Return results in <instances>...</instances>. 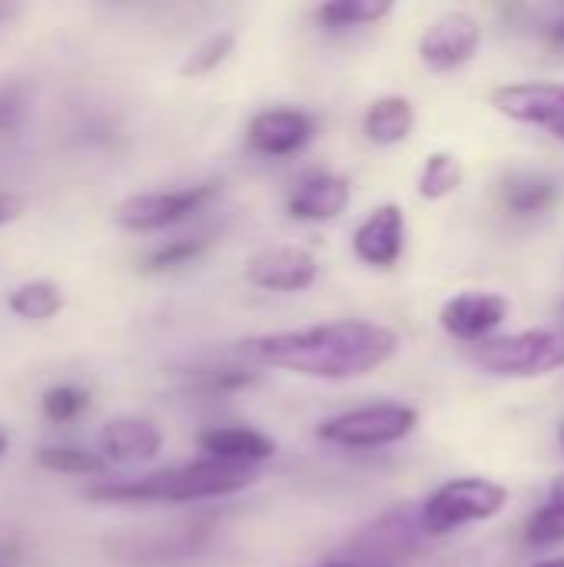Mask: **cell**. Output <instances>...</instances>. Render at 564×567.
<instances>
[{
	"instance_id": "cell-21",
	"label": "cell",
	"mask_w": 564,
	"mask_h": 567,
	"mask_svg": "<svg viewBox=\"0 0 564 567\" xmlns=\"http://www.w3.org/2000/svg\"><path fill=\"white\" fill-rule=\"evenodd\" d=\"M7 309L23 322H50L63 309V289L53 279H27L7 296Z\"/></svg>"
},
{
	"instance_id": "cell-23",
	"label": "cell",
	"mask_w": 564,
	"mask_h": 567,
	"mask_svg": "<svg viewBox=\"0 0 564 567\" xmlns=\"http://www.w3.org/2000/svg\"><path fill=\"white\" fill-rule=\"evenodd\" d=\"M33 465L57 475H83V478L106 475V458L100 452H86L76 445H47L33 455Z\"/></svg>"
},
{
	"instance_id": "cell-25",
	"label": "cell",
	"mask_w": 564,
	"mask_h": 567,
	"mask_svg": "<svg viewBox=\"0 0 564 567\" xmlns=\"http://www.w3.org/2000/svg\"><path fill=\"white\" fill-rule=\"evenodd\" d=\"M206 246H209V236L170 239V243H163L160 249H153V252L143 259V269H146V272H170V269H180V266L193 262L196 256H203Z\"/></svg>"
},
{
	"instance_id": "cell-33",
	"label": "cell",
	"mask_w": 564,
	"mask_h": 567,
	"mask_svg": "<svg viewBox=\"0 0 564 567\" xmlns=\"http://www.w3.org/2000/svg\"><path fill=\"white\" fill-rule=\"evenodd\" d=\"M7 17H13V7H3V3H0V23H3Z\"/></svg>"
},
{
	"instance_id": "cell-28",
	"label": "cell",
	"mask_w": 564,
	"mask_h": 567,
	"mask_svg": "<svg viewBox=\"0 0 564 567\" xmlns=\"http://www.w3.org/2000/svg\"><path fill=\"white\" fill-rule=\"evenodd\" d=\"M20 199L17 196H10V193H0V226L3 223H10V219H17L20 216Z\"/></svg>"
},
{
	"instance_id": "cell-7",
	"label": "cell",
	"mask_w": 564,
	"mask_h": 567,
	"mask_svg": "<svg viewBox=\"0 0 564 567\" xmlns=\"http://www.w3.org/2000/svg\"><path fill=\"white\" fill-rule=\"evenodd\" d=\"M419 60L432 73H455L482 50V23L469 10H445L419 37Z\"/></svg>"
},
{
	"instance_id": "cell-8",
	"label": "cell",
	"mask_w": 564,
	"mask_h": 567,
	"mask_svg": "<svg viewBox=\"0 0 564 567\" xmlns=\"http://www.w3.org/2000/svg\"><path fill=\"white\" fill-rule=\"evenodd\" d=\"M489 103L499 116L522 126H539L564 143V83H552V80L502 83L489 93Z\"/></svg>"
},
{
	"instance_id": "cell-29",
	"label": "cell",
	"mask_w": 564,
	"mask_h": 567,
	"mask_svg": "<svg viewBox=\"0 0 564 567\" xmlns=\"http://www.w3.org/2000/svg\"><path fill=\"white\" fill-rule=\"evenodd\" d=\"M548 43H552V47H558V50H564V17L558 20V23H552V27H548Z\"/></svg>"
},
{
	"instance_id": "cell-34",
	"label": "cell",
	"mask_w": 564,
	"mask_h": 567,
	"mask_svg": "<svg viewBox=\"0 0 564 567\" xmlns=\"http://www.w3.org/2000/svg\"><path fill=\"white\" fill-rule=\"evenodd\" d=\"M558 445H562V452H564V422L558 425Z\"/></svg>"
},
{
	"instance_id": "cell-4",
	"label": "cell",
	"mask_w": 564,
	"mask_h": 567,
	"mask_svg": "<svg viewBox=\"0 0 564 567\" xmlns=\"http://www.w3.org/2000/svg\"><path fill=\"white\" fill-rule=\"evenodd\" d=\"M505 505H509V488L502 482L462 475V478L439 485L419 508V518L429 538H445L462 528L499 518Z\"/></svg>"
},
{
	"instance_id": "cell-31",
	"label": "cell",
	"mask_w": 564,
	"mask_h": 567,
	"mask_svg": "<svg viewBox=\"0 0 564 567\" xmlns=\"http://www.w3.org/2000/svg\"><path fill=\"white\" fill-rule=\"evenodd\" d=\"M532 567H564V558H545V561H535Z\"/></svg>"
},
{
	"instance_id": "cell-6",
	"label": "cell",
	"mask_w": 564,
	"mask_h": 567,
	"mask_svg": "<svg viewBox=\"0 0 564 567\" xmlns=\"http://www.w3.org/2000/svg\"><path fill=\"white\" fill-rule=\"evenodd\" d=\"M219 183H193L180 189H153V193H133L123 203L113 206V223L126 233H160L170 229L189 216H196L203 206H209L219 196Z\"/></svg>"
},
{
	"instance_id": "cell-5",
	"label": "cell",
	"mask_w": 564,
	"mask_h": 567,
	"mask_svg": "<svg viewBox=\"0 0 564 567\" xmlns=\"http://www.w3.org/2000/svg\"><path fill=\"white\" fill-rule=\"evenodd\" d=\"M419 429V409L406 402H372L339 415H329L316 435L326 445L349 452H376L406 442Z\"/></svg>"
},
{
	"instance_id": "cell-30",
	"label": "cell",
	"mask_w": 564,
	"mask_h": 567,
	"mask_svg": "<svg viewBox=\"0 0 564 567\" xmlns=\"http://www.w3.org/2000/svg\"><path fill=\"white\" fill-rule=\"evenodd\" d=\"M316 567H369V565H359V561L346 558V561H322V565H316Z\"/></svg>"
},
{
	"instance_id": "cell-2",
	"label": "cell",
	"mask_w": 564,
	"mask_h": 567,
	"mask_svg": "<svg viewBox=\"0 0 564 567\" xmlns=\"http://www.w3.org/2000/svg\"><path fill=\"white\" fill-rule=\"evenodd\" d=\"M259 482L256 468H236L216 458H193L126 482H100L86 488L90 502L110 505H193L233 498Z\"/></svg>"
},
{
	"instance_id": "cell-3",
	"label": "cell",
	"mask_w": 564,
	"mask_h": 567,
	"mask_svg": "<svg viewBox=\"0 0 564 567\" xmlns=\"http://www.w3.org/2000/svg\"><path fill=\"white\" fill-rule=\"evenodd\" d=\"M469 362L492 379H545L564 369L562 329H522L469 349Z\"/></svg>"
},
{
	"instance_id": "cell-22",
	"label": "cell",
	"mask_w": 564,
	"mask_h": 567,
	"mask_svg": "<svg viewBox=\"0 0 564 567\" xmlns=\"http://www.w3.org/2000/svg\"><path fill=\"white\" fill-rule=\"evenodd\" d=\"M525 545L555 548L564 545V475H555L548 485V498L525 522Z\"/></svg>"
},
{
	"instance_id": "cell-18",
	"label": "cell",
	"mask_w": 564,
	"mask_h": 567,
	"mask_svg": "<svg viewBox=\"0 0 564 567\" xmlns=\"http://www.w3.org/2000/svg\"><path fill=\"white\" fill-rule=\"evenodd\" d=\"M558 199H562V186L552 176H545V173H519L502 189L505 209L512 216H519V219L542 216V213L555 209Z\"/></svg>"
},
{
	"instance_id": "cell-1",
	"label": "cell",
	"mask_w": 564,
	"mask_h": 567,
	"mask_svg": "<svg viewBox=\"0 0 564 567\" xmlns=\"http://www.w3.org/2000/svg\"><path fill=\"white\" fill-rule=\"evenodd\" d=\"M399 346V332L382 322L336 319L302 329L263 332L246 342V355L259 365L316 382H356L392 362Z\"/></svg>"
},
{
	"instance_id": "cell-19",
	"label": "cell",
	"mask_w": 564,
	"mask_h": 567,
	"mask_svg": "<svg viewBox=\"0 0 564 567\" xmlns=\"http://www.w3.org/2000/svg\"><path fill=\"white\" fill-rule=\"evenodd\" d=\"M465 183V166L452 150H435L425 156L419 179H416V193L425 203H442L449 196H455Z\"/></svg>"
},
{
	"instance_id": "cell-9",
	"label": "cell",
	"mask_w": 564,
	"mask_h": 567,
	"mask_svg": "<svg viewBox=\"0 0 564 567\" xmlns=\"http://www.w3.org/2000/svg\"><path fill=\"white\" fill-rule=\"evenodd\" d=\"M512 306L502 292L492 289H465L452 299L442 302L439 309V326L452 342H465L469 349L479 342L495 339L502 322L509 319Z\"/></svg>"
},
{
	"instance_id": "cell-10",
	"label": "cell",
	"mask_w": 564,
	"mask_h": 567,
	"mask_svg": "<svg viewBox=\"0 0 564 567\" xmlns=\"http://www.w3.org/2000/svg\"><path fill=\"white\" fill-rule=\"evenodd\" d=\"M316 136V116L302 106H266L246 123V146L266 159H289Z\"/></svg>"
},
{
	"instance_id": "cell-14",
	"label": "cell",
	"mask_w": 564,
	"mask_h": 567,
	"mask_svg": "<svg viewBox=\"0 0 564 567\" xmlns=\"http://www.w3.org/2000/svg\"><path fill=\"white\" fill-rule=\"evenodd\" d=\"M352 203V183L342 173H306L286 196V213L296 223H332Z\"/></svg>"
},
{
	"instance_id": "cell-11",
	"label": "cell",
	"mask_w": 564,
	"mask_h": 567,
	"mask_svg": "<svg viewBox=\"0 0 564 567\" xmlns=\"http://www.w3.org/2000/svg\"><path fill=\"white\" fill-rule=\"evenodd\" d=\"M409 243V219L399 203H379L372 206L359 226L352 229V252L369 269H396L406 256Z\"/></svg>"
},
{
	"instance_id": "cell-24",
	"label": "cell",
	"mask_w": 564,
	"mask_h": 567,
	"mask_svg": "<svg viewBox=\"0 0 564 567\" xmlns=\"http://www.w3.org/2000/svg\"><path fill=\"white\" fill-rule=\"evenodd\" d=\"M236 50V33L233 30H219V33H209L203 43H196L189 50V56L183 60L180 73L183 76H209L213 70H219Z\"/></svg>"
},
{
	"instance_id": "cell-27",
	"label": "cell",
	"mask_w": 564,
	"mask_h": 567,
	"mask_svg": "<svg viewBox=\"0 0 564 567\" xmlns=\"http://www.w3.org/2000/svg\"><path fill=\"white\" fill-rule=\"evenodd\" d=\"M23 93L20 90H13V86H7V90H0V133H7V130H13L20 120H23Z\"/></svg>"
},
{
	"instance_id": "cell-32",
	"label": "cell",
	"mask_w": 564,
	"mask_h": 567,
	"mask_svg": "<svg viewBox=\"0 0 564 567\" xmlns=\"http://www.w3.org/2000/svg\"><path fill=\"white\" fill-rule=\"evenodd\" d=\"M7 449H10V439H7V432L0 429V458L7 455Z\"/></svg>"
},
{
	"instance_id": "cell-20",
	"label": "cell",
	"mask_w": 564,
	"mask_h": 567,
	"mask_svg": "<svg viewBox=\"0 0 564 567\" xmlns=\"http://www.w3.org/2000/svg\"><path fill=\"white\" fill-rule=\"evenodd\" d=\"M396 3L392 0H332L316 7V20L322 30H359V27H376L386 17H392Z\"/></svg>"
},
{
	"instance_id": "cell-15",
	"label": "cell",
	"mask_w": 564,
	"mask_h": 567,
	"mask_svg": "<svg viewBox=\"0 0 564 567\" xmlns=\"http://www.w3.org/2000/svg\"><path fill=\"white\" fill-rule=\"evenodd\" d=\"M96 442H100V455L116 465L153 462L163 452L160 425L143 415H116V419L103 422Z\"/></svg>"
},
{
	"instance_id": "cell-16",
	"label": "cell",
	"mask_w": 564,
	"mask_h": 567,
	"mask_svg": "<svg viewBox=\"0 0 564 567\" xmlns=\"http://www.w3.org/2000/svg\"><path fill=\"white\" fill-rule=\"evenodd\" d=\"M203 458H216L236 468H259L276 455V439L253 425H213L196 435Z\"/></svg>"
},
{
	"instance_id": "cell-13",
	"label": "cell",
	"mask_w": 564,
	"mask_h": 567,
	"mask_svg": "<svg viewBox=\"0 0 564 567\" xmlns=\"http://www.w3.org/2000/svg\"><path fill=\"white\" fill-rule=\"evenodd\" d=\"M246 279L266 292L299 296L316 286L319 259L306 246H269L246 262Z\"/></svg>"
},
{
	"instance_id": "cell-26",
	"label": "cell",
	"mask_w": 564,
	"mask_h": 567,
	"mask_svg": "<svg viewBox=\"0 0 564 567\" xmlns=\"http://www.w3.org/2000/svg\"><path fill=\"white\" fill-rule=\"evenodd\" d=\"M90 405V392L80 385H57L43 395L40 409L50 422H73L76 415H83Z\"/></svg>"
},
{
	"instance_id": "cell-17",
	"label": "cell",
	"mask_w": 564,
	"mask_h": 567,
	"mask_svg": "<svg viewBox=\"0 0 564 567\" xmlns=\"http://www.w3.org/2000/svg\"><path fill=\"white\" fill-rule=\"evenodd\" d=\"M416 130V106L402 93H386L369 103L362 116V133L372 146H399L412 136Z\"/></svg>"
},
{
	"instance_id": "cell-12",
	"label": "cell",
	"mask_w": 564,
	"mask_h": 567,
	"mask_svg": "<svg viewBox=\"0 0 564 567\" xmlns=\"http://www.w3.org/2000/svg\"><path fill=\"white\" fill-rule=\"evenodd\" d=\"M425 528L419 512L409 508H396L389 515H382L376 525H369L356 542H352V561L369 567H386L389 561L409 558L419 551V545L425 542Z\"/></svg>"
}]
</instances>
